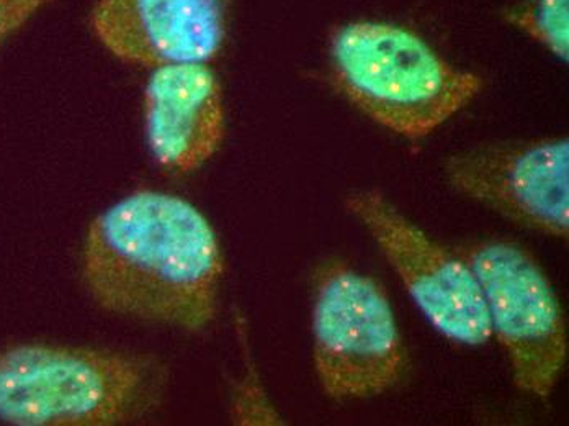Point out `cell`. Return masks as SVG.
<instances>
[{"label":"cell","instance_id":"6da1fadb","mask_svg":"<svg viewBox=\"0 0 569 426\" xmlns=\"http://www.w3.org/2000/svg\"><path fill=\"white\" fill-rule=\"evenodd\" d=\"M223 268L204 215L158 190H138L97 215L82 249V280L100 308L186 331L217 317Z\"/></svg>","mask_w":569,"mask_h":426},{"label":"cell","instance_id":"7a4b0ae2","mask_svg":"<svg viewBox=\"0 0 569 426\" xmlns=\"http://www.w3.org/2000/svg\"><path fill=\"white\" fill-rule=\"evenodd\" d=\"M154 359L106 349L27 345L0 349V422L113 426L151 414L164 393Z\"/></svg>","mask_w":569,"mask_h":426},{"label":"cell","instance_id":"3957f363","mask_svg":"<svg viewBox=\"0 0 569 426\" xmlns=\"http://www.w3.org/2000/svg\"><path fill=\"white\" fill-rule=\"evenodd\" d=\"M329 66L353 107L406 138L432 133L483 88L481 76L447 61L418 34L371 20L332 31Z\"/></svg>","mask_w":569,"mask_h":426},{"label":"cell","instance_id":"277c9868","mask_svg":"<svg viewBox=\"0 0 569 426\" xmlns=\"http://www.w3.org/2000/svg\"><path fill=\"white\" fill-rule=\"evenodd\" d=\"M311 330L316 376L328 397L380 396L405 373V343L383 286L346 262L316 273Z\"/></svg>","mask_w":569,"mask_h":426},{"label":"cell","instance_id":"5b68a950","mask_svg":"<svg viewBox=\"0 0 569 426\" xmlns=\"http://www.w3.org/2000/svg\"><path fill=\"white\" fill-rule=\"evenodd\" d=\"M480 284L491 334L501 343L517 389L545 398L553 393L568 358L563 308L539 262L509 241L461 249Z\"/></svg>","mask_w":569,"mask_h":426},{"label":"cell","instance_id":"8992f818","mask_svg":"<svg viewBox=\"0 0 569 426\" xmlns=\"http://www.w3.org/2000/svg\"><path fill=\"white\" fill-rule=\"evenodd\" d=\"M346 207L380 246L436 330L468 346L491 339L480 284L461 256L432 240L378 190H353Z\"/></svg>","mask_w":569,"mask_h":426},{"label":"cell","instance_id":"52a82bcc","mask_svg":"<svg viewBox=\"0 0 569 426\" xmlns=\"http://www.w3.org/2000/svg\"><path fill=\"white\" fill-rule=\"evenodd\" d=\"M446 179L461 196L522 227L568 237V138L458 152L446 162Z\"/></svg>","mask_w":569,"mask_h":426},{"label":"cell","instance_id":"ba28073f","mask_svg":"<svg viewBox=\"0 0 569 426\" xmlns=\"http://www.w3.org/2000/svg\"><path fill=\"white\" fill-rule=\"evenodd\" d=\"M89 23L117 60L152 69L207 65L227 40L223 0H96Z\"/></svg>","mask_w":569,"mask_h":426},{"label":"cell","instance_id":"9c48e42d","mask_svg":"<svg viewBox=\"0 0 569 426\" xmlns=\"http://www.w3.org/2000/svg\"><path fill=\"white\" fill-rule=\"evenodd\" d=\"M142 102L146 143L162 169L186 175L213 158L224 137V103L207 65L152 69Z\"/></svg>","mask_w":569,"mask_h":426},{"label":"cell","instance_id":"30bf717a","mask_svg":"<svg viewBox=\"0 0 569 426\" xmlns=\"http://www.w3.org/2000/svg\"><path fill=\"white\" fill-rule=\"evenodd\" d=\"M506 20L558 60L568 62L569 0H523L508 10Z\"/></svg>","mask_w":569,"mask_h":426},{"label":"cell","instance_id":"8fae6325","mask_svg":"<svg viewBox=\"0 0 569 426\" xmlns=\"http://www.w3.org/2000/svg\"><path fill=\"white\" fill-rule=\"evenodd\" d=\"M48 0H0V47L37 16Z\"/></svg>","mask_w":569,"mask_h":426}]
</instances>
